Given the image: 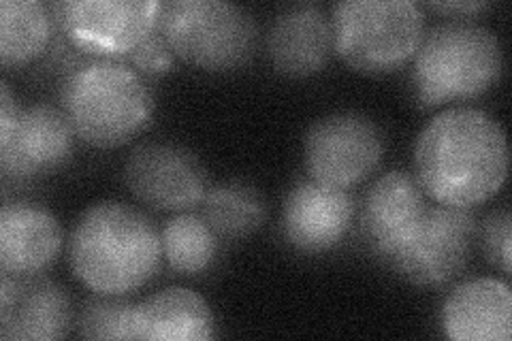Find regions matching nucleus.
<instances>
[{"label":"nucleus","mask_w":512,"mask_h":341,"mask_svg":"<svg viewBox=\"0 0 512 341\" xmlns=\"http://www.w3.org/2000/svg\"><path fill=\"white\" fill-rule=\"evenodd\" d=\"M71 299L60 284L35 275H0V337L5 341H52L69 335Z\"/></svg>","instance_id":"nucleus-12"},{"label":"nucleus","mask_w":512,"mask_h":341,"mask_svg":"<svg viewBox=\"0 0 512 341\" xmlns=\"http://www.w3.org/2000/svg\"><path fill=\"white\" fill-rule=\"evenodd\" d=\"M303 154L314 182L348 190L378 169L384 137L365 113L335 111L308 128Z\"/></svg>","instance_id":"nucleus-8"},{"label":"nucleus","mask_w":512,"mask_h":341,"mask_svg":"<svg viewBox=\"0 0 512 341\" xmlns=\"http://www.w3.org/2000/svg\"><path fill=\"white\" fill-rule=\"evenodd\" d=\"M502 45L495 32L466 18L431 26L414 54V86L427 107L474 99L500 79Z\"/></svg>","instance_id":"nucleus-4"},{"label":"nucleus","mask_w":512,"mask_h":341,"mask_svg":"<svg viewBox=\"0 0 512 341\" xmlns=\"http://www.w3.org/2000/svg\"><path fill=\"white\" fill-rule=\"evenodd\" d=\"M476 237L478 224L472 209L427 205L416 231L389 265L416 286H440L466 269Z\"/></svg>","instance_id":"nucleus-10"},{"label":"nucleus","mask_w":512,"mask_h":341,"mask_svg":"<svg viewBox=\"0 0 512 341\" xmlns=\"http://www.w3.org/2000/svg\"><path fill=\"white\" fill-rule=\"evenodd\" d=\"M60 96L75 135L94 148L131 141L154 111L148 81L122 60L92 58L77 64L64 79Z\"/></svg>","instance_id":"nucleus-3"},{"label":"nucleus","mask_w":512,"mask_h":341,"mask_svg":"<svg viewBox=\"0 0 512 341\" xmlns=\"http://www.w3.org/2000/svg\"><path fill=\"white\" fill-rule=\"evenodd\" d=\"M54 13L41 0H3L0 3V62L20 67L39 58L52 41Z\"/></svg>","instance_id":"nucleus-19"},{"label":"nucleus","mask_w":512,"mask_h":341,"mask_svg":"<svg viewBox=\"0 0 512 341\" xmlns=\"http://www.w3.org/2000/svg\"><path fill=\"white\" fill-rule=\"evenodd\" d=\"M156 28L175 56L205 71L242 67L256 47L252 15L244 7L224 0L163 3Z\"/></svg>","instance_id":"nucleus-6"},{"label":"nucleus","mask_w":512,"mask_h":341,"mask_svg":"<svg viewBox=\"0 0 512 341\" xmlns=\"http://www.w3.org/2000/svg\"><path fill=\"white\" fill-rule=\"evenodd\" d=\"M333 50L352 69L389 73L414 58L425 15L412 0H342L331 11Z\"/></svg>","instance_id":"nucleus-5"},{"label":"nucleus","mask_w":512,"mask_h":341,"mask_svg":"<svg viewBox=\"0 0 512 341\" xmlns=\"http://www.w3.org/2000/svg\"><path fill=\"white\" fill-rule=\"evenodd\" d=\"M442 329L455 341H508L512 335L510 286L495 278L459 284L444 301Z\"/></svg>","instance_id":"nucleus-17"},{"label":"nucleus","mask_w":512,"mask_h":341,"mask_svg":"<svg viewBox=\"0 0 512 341\" xmlns=\"http://www.w3.org/2000/svg\"><path fill=\"white\" fill-rule=\"evenodd\" d=\"M510 209L502 207L487 216L485 224L478 229L480 243L487 261L500 267L506 275H510Z\"/></svg>","instance_id":"nucleus-23"},{"label":"nucleus","mask_w":512,"mask_h":341,"mask_svg":"<svg viewBox=\"0 0 512 341\" xmlns=\"http://www.w3.org/2000/svg\"><path fill=\"white\" fill-rule=\"evenodd\" d=\"M489 7L487 0H463V3H429V9H436L451 18H470L474 13L485 11Z\"/></svg>","instance_id":"nucleus-25"},{"label":"nucleus","mask_w":512,"mask_h":341,"mask_svg":"<svg viewBox=\"0 0 512 341\" xmlns=\"http://www.w3.org/2000/svg\"><path fill=\"white\" fill-rule=\"evenodd\" d=\"M133 301L116 295H99L84 301L75 327L84 339H131Z\"/></svg>","instance_id":"nucleus-22"},{"label":"nucleus","mask_w":512,"mask_h":341,"mask_svg":"<svg viewBox=\"0 0 512 341\" xmlns=\"http://www.w3.org/2000/svg\"><path fill=\"white\" fill-rule=\"evenodd\" d=\"M502 124L476 107H451L429 120L414 145L416 180L442 205L489 201L508 177Z\"/></svg>","instance_id":"nucleus-1"},{"label":"nucleus","mask_w":512,"mask_h":341,"mask_svg":"<svg viewBox=\"0 0 512 341\" xmlns=\"http://www.w3.org/2000/svg\"><path fill=\"white\" fill-rule=\"evenodd\" d=\"M158 0H64L52 13L73 47L94 58H128L158 26Z\"/></svg>","instance_id":"nucleus-9"},{"label":"nucleus","mask_w":512,"mask_h":341,"mask_svg":"<svg viewBox=\"0 0 512 341\" xmlns=\"http://www.w3.org/2000/svg\"><path fill=\"white\" fill-rule=\"evenodd\" d=\"M75 137L62 109L45 103L22 109L7 81L0 84V171L5 180L28 182L64 167Z\"/></svg>","instance_id":"nucleus-7"},{"label":"nucleus","mask_w":512,"mask_h":341,"mask_svg":"<svg viewBox=\"0 0 512 341\" xmlns=\"http://www.w3.org/2000/svg\"><path fill=\"white\" fill-rule=\"evenodd\" d=\"M333 52L331 18L314 3H295L276 13L267 32V54L288 77H308L325 69Z\"/></svg>","instance_id":"nucleus-15"},{"label":"nucleus","mask_w":512,"mask_h":341,"mask_svg":"<svg viewBox=\"0 0 512 341\" xmlns=\"http://www.w3.org/2000/svg\"><path fill=\"white\" fill-rule=\"evenodd\" d=\"M124 182L141 203L178 214L201 205L210 188L201 158L171 141L137 145L126 158Z\"/></svg>","instance_id":"nucleus-11"},{"label":"nucleus","mask_w":512,"mask_h":341,"mask_svg":"<svg viewBox=\"0 0 512 341\" xmlns=\"http://www.w3.org/2000/svg\"><path fill=\"white\" fill-rule=\"evenodd\" d=\"M175 58L178 56H175L167 39L156 28L128 54V64L141 75L158 77L169 73L175 67Z\"/></svg>","instance_id":"nucleus-24"},{"label":"nucleus","mask_w":512,"mask_h":341,"mask_svg":"<svg viewBox=\"0 0 512 341\" xmlns=\"http://www.w3.org/2000/svg\"><path fill=\"white\" fill-rule=\"evenodd\" d=\"M355 199L348 190L301 180L286 194L282 235L303 254L327 252L346 237L355 220Z\"/></svg>","instance_id":"nucleus-13"},{"label":"nucleus","mask_w":512,"mask_h":341,"mask_svg":"<svg viewBox=\"0 0 512 341\" xmlns=\"http://www.w3.org/2000/svg\"><path fill=\"white\" fill-rule=\"evenodd\" d=\"M69 258L77 280L90 290L126 297L154 278L163 248L148 216L126 203L103 201L79 216Z\"/></svg>","instance_id":"nucleus-2"},{"label":"nucleus","mask_w":512,"mask_h":341,"mask_svg":"<svg viewBox=\"0 0 512 341\" xmlns=\"http://www.w3.org/2000/svg\"><path fill=\"white\" fill-rule=\"evenodd\" d=\"M203 218L222 239H244L267 218L263 192L246 180H227L207 188L201 201Z\"/></svg>","instance_id":"nucleus-20"},{"label":"nucleus","mask_w":512,"mask_h":341,"mask_svg":"<svg viewBox=\"0 0 512 341\" xmlns=\"http://www.w3.org/2000/svg\"><path fill=\"white\" fill-rule=\"evenodd\" d=\"M218 235L203 216L182 211L165 222L160 248L167 265L182 275H197L212 267L218 254Z\"/></svg>","instance_id":"nucleus-21"},{"label":"nucleus","mask_w":512,"mask_h":341,"mask_svg":"<svg viewBox=\"0 0 512 341\" xmlns=\"http://www.w3.org/2000/svg\"><path fill=\"white\" fill-rule=\"evenodd\" d=\"M212 337L214 314L195 290L173 286L133 305L131 339L205 341Z\"/></svg>","instance_id":"nucleus-18"},{"label":"nucleus","mask_w":512,"mask_h":341,"mask_svg":"<svg viewBox=\"0 0 512 341\" xmlns=\"http://www.w3.org/2000/svg\"><path fill=\"white\" fill-rule=\"evenodd\" d=\"M62 250V226L50 209L13 201L0 209V269L35 275L54 265Z\"/></svg>","instance_id":"nucleus-16"},{"label":"nucleus","mask_w":512,"mask_h":341,"mask_svg":"<svg viewBox=\"0 0 512 341\" xmlns=\"http://www.w3.org/2000/svg\"><path fill=\"white\" fill-rule=\"evenodd\" d=\"M427 209L425 190L406 171L380 175L367 190L361 207V229L367 246L380 258H391L406 246Z\"/></svg>","instance_id":"nucleus-14"}]
</instances>
